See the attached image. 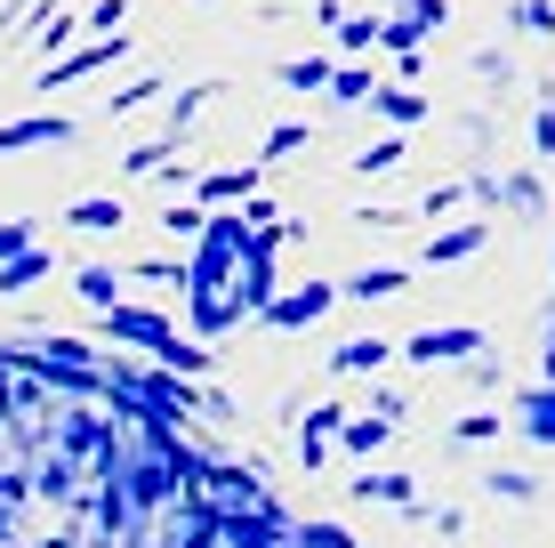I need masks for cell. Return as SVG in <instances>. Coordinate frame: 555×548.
<instances>
[{
  "mask_svg": "<svg viewBox=\"0 0 555 548\" xmlns=\"http://www.w3.org/2000/svg\"><path fill=\"white\" fill-rule=\"evenodd\" d=\"M531 145H540V154H555V105H540V122H531Z\"/></svg>",
  "mask_w": 555,
  "mask_h": 548,
  "instance_id": "37",
  "label": "cell"
},
{
  "mask_svg": "<svg viewBox=\"0 0 555 548\" xmlns=\"http://www.w3.org/2000/svg\"><path fill=\"white\" fill-rule=\"evenodd\" d=\"M427 218H443V211H459V186H427V202H418Z\"/></svg>",
  "mask_w": 555,
  "mask_h": 548,
  "instance_id": "36",
  "label": "cell"
},
{
  "mask_svg": "<svg viewBox=\"0 0 555 548\" xmlns=\"http://www.w3.org/2000/svg\"><path fill=\"white\" fill-rule=\"evenodd\" d=\"M129 211H121V194H81L65 211V226H81V234H113V226H121Z\"/></svg>",
  "mask_w": 555,
  "mask_h": 548,
  "instance_id": "14",
  "label": "cell"
},
{
  "mask_svg": "<svg viewBox=\"0 0 555 548\" xmlns=\"http://www.w3.org/2000/svg\"><path fill=\"white\" fill-rule=\"evenodd\" d=\"M218 548H291V524L274 508H218Z\"/></svg>",
  "mask_w": 555,
  "mask_h": 548,
  "instance_id": "3",
  "label": "cell"
},
{
  "mask_svg": "<svg viewBox=\"0 0 555 548\" xmlns=\"http://www.w3.org/2000/svg\"><path fill=\"white\" fill-rule=\"evenodd\" d=\"M98 331H105V347H145V355H162L169 339H178V323H169V315H153V307H105L98 315Z\"/></svg>",
  "mask_w": 555,
  "mask_h": 548,
  "instance_id": "1",
  "label": "cell"
},
{
  "mask_svg": "<svg viewBox=\"0 0 555 548\" xmlns=\"http://www.w3.org/2000/svg\"><path fill=\"white\" fill-rule=\"evenodd\" d=\"M451 436H459V444H491V436H500V411H467Z\"/></svg>",
  "mask_w": 555,
  "mask_h": 548,
  "instance_id": "30",
  "label": "cell"
},
{
  "mask_svg": "<svg viewBox=\"0 0 555 548\" xmlns=\"http://www.w3.org/2000/svg\"><path fill=\"white\" fill-rule=\"evenodd\" d=\"M73 291H81L89 298V307H121V275H113V267H81V275H73Z\"/></svg>",
  "mask_w": 555,
  "mask_h": 548,
  "instance_id": "20",
  "label": "cell"
},
{
  "mask_svg": "<svg viewBox=\"0 0 555 548\" xmlns=\"http://www.w3.org/2000/svg\"><path fill=\"white\" fill-rule=\"evenodd\" d=\"M387 355H395V339L362 331V339H347V347L331 355V371H338V380H354V371H378V364H387Z\"/></svg>",
  "mask_w": 555,
  "mask_h": 548,
  "instance_id": "12",
  "label": "cell"
},
{
  "mask_svg": "<svg viewBox=\"0 0 555 548\" xmlns=\"http://www.w3.org/2000/svg\"><path fill=\"white\" fill-rule=\"evenodd\" d=\"M129 275H138V282H178V291H185V258H138Z\"/></svg>",
  "mask_w": 555,
  "mask_h": 548,
  "instance_id": "29",
  "label": "cell"
},
{
  "mask_svg": "<svg viewBox=\"0 0 555 548\" xmlns=\"http://www.w3.org/2000/svg\"><path fill=\"white\" fill-rule=\"evenodd\" d=\"M347 420H354V404H338V395H331V404H314V411H306V436H322V444H331Z\"/></svg>",
  "mask_w": 555,
  "mask_h": 548,
  "instance_id": "27",
  "label": "cell"
},
{
  "mask_svg": "<svg viewBox=\"0 0 555 548\" xmlns=\"http://www.w3.org/2000/svg\"><path fill=\"white\" fill-rule=\"evenodd\" d=\"M298 145H306V122H282V129H266V162H274V154H298Z\"/></svg>",
  "mask_w": 555,
  "mask_h": 548,
  "instance_id": "33",
  "label": "cell"
},
{
  "mask_svg": "<svg viewBox=\"0 0 555 548\" xmlns=\"http://www.w3.org/2000/svg\"><path fill=\"white\" fill-rule=\"evenodd\" d=\"M250 194H258V162H242V169H202V186H194L202 211H225V202H250Z\"/></svg>",
  "mask_w": 555,
  "mask_h": 548,
  "instance_id": "8",
  "label": "cell"
},
{
  "mask_svg": "<svg viewBox=\"0 0 555 548\" xmlns=\"http://www.w3.org/2000/svg\"><path fill=\"white\" fill-rule=\"evenodd\" d=\"M298 548H354V533H347V524H331V517H314V524H298V533H291Z\"/></svg>",
  "mask_w": 555,
  "mask_h": 548,
  "instance_id": "26",
  "label": "cell"
},
{
  "mask_svg": "<svg viewBox=\"0 0 555 548\" xmlns=\"http://www.w3.org/2000/svg\"><path fill=\"white\" fill-rule=\"evenodd\" d=\"M491 226L500 218H467V226H443V234H427V267H459V258H475L491 242Z\"/></svg>",
  "mask_w": 555,
  "mask_h": 548,
  "instance_id": "7",
  "label": "cell"
},
{
  "mask_svg": "<svg viewBox=\"0 0 555 548\" xmlns=\"http://www.w3.org/2000/svg\"><path fill=\"white\" fill-rule=\"evenodd\" d=\"M153 98H162V81H129L121 98H113V113H138V105H153Z\"/></svg>",
  "mask_w": 555,
  "mask_h": 548,
  "instance_id": "35",
  "label": "cell"
},
{
  "mask_svg": "<svg viewBox=\"0 0 555 548\" xmlns=\"http://www.w3.org/2000/svg\"><path fill=\"white\" fill-rule=\"evenodd\" d=\"M33 251V226L25 218H0V267H9V258H25Z\"/></svg>",
  "mask_w": 555,
  "mask_h": 548,
  "instance_id": "31",
  "label": "cell"
},
{
  "mask_svg": "<svg viewBox=\"0 0 555 548\" xmlns=\"http://www.w3.org/2000/svg\"><path fill=\"white\" fill-rule=\"evenodd\" d=\"M9 411H16V387H9V371H0V420H9Z\"/></svg>",
  "mask_w": 555,
  "mask_h": 548,
  "instance_id": "38",
  "label": "cell"
},
{
  "mask_svg": "<svg viewBox=\"0 0 555 548\" xmlns=\"http://www.w3.org/2000/svg\"><path fill=\"white\" fill-rule=\"evenodd\" d=\"M403 291H411V275H403V267H387V258H378V267L338 275V298H362V307H371V298H403Z\"/></svg>",
  "mask_w": 555,
  "mask_h": 548,
  "instance_id": "9",
  "label": "cell"
},
{
  "mask_svg": "<svg viewBox=\"0 0 555 548\" xmlns=\"http://www.w3.org/2000/svg\"><path fill=\"white\" fill-rule=\"evenodd\" d=\"M331 73H338L331 56H291V65H274V81L282 89H331Z\"/></svg>",
  "mask_w": 555,
  "mask_h": 548,
  "instance_id": "18",
  "label": "cell"
},
{
  "mask_svg": "<svg viewBox=\"0 0 555 548\" xmlns=\"http://www.w3.org/2000/svg\"><path fill=\"white\" fill-rule=\"evenodd\" d=\"M202 226H209L202 202H169V211H162V234L169 242H202Z\"/></svg>",
  "mask_w": 555,
  "mask_h": 548,
  "instance_id": "21",
  "label": "cell"
},
{
  "mask_svg": "<svg viewBox=\"0 0 555 548\" xmlns=\"http://www.w3.org/2000/svg\"><path fill=\"white\" fill-rule=\"evenodd\" d=\"M515 25L524 33H555V0H515Z\"/></svg>",
  "mask_w": 555,
  "mask_h": 548,
  "instance_id": "32",
  "label": "cell"
},
{
  "mask_svg": "<svg viewBox=\"0 0 555 548\" xmlns=\"http://www.w3.org/2000/svg\"><path fill=\"white\" fill-rule=\"evenodd\" d=\"M73 122L65 113H16V122H0V154H25V145H65Z\"/></svg>",
  "mask_w": 555,
  "mask_h": 548,
  "instance_id": "6",
  "label": "cell"
},
{
  "mask_svg": "<svg viewBox=\"0 0 555 548\" xmlns=\"http://www.w3.org/2000/svg\"><path fill=\"white\" fill-rule=\"evenodd\" d=\"M403 154H411L403 138H378V145H362V154H354V169H362V178H387V169H403Z\"/></svg>",
  "mask_w": 555,
  "mask_h": 548,
  "instance_id": "23",
  "label": "cell"
},
{
  "mask_svg": "<svg viewBox=\"0 0 555 548\" xmlns=\"http://www.w3.org/2000/svg\"><path fill=\"white\" fill-rule=\"evenodd\" d=\"M194 298V339H218L225 323H234V307H225V298H209V291H185Z\"/></svg>",
  "mask_w": 555,
  "mask_h": 548,
  "instance_id": "25",
  "label": "cell"
},
{
  "mask_svg": "<svg viewBox=\"0 0 555 548\" xmlns=\"http://www.w3.org/2000/svg\"><path fill=\"white\" fill-rule=\"evenodd\" d=\"M169 154H178V145H169V138H153V145H129V154H121V169H129V178H162V169H169Z\"/></svg>",
  "mask_w": 555,
  "mask_h": 548,
  "instance_id": "24",
  "label": "cell"
},
{
  "mask_svg": "<svg viewBox=\"0 0 555 548\" xmlns=\"http://www.w3.org/2000/svg\"><path fill=\"white\" fill-rule=\"evenodd\" d=\"M49 267H56V251H49V242H33L25 258H9V267H0V291H25V282H41Z\"/></svg>",
  "mask_w": 555,
  "mask_h": 548,
  "instance_id": "19",
  "label": "cell"
},
{
  "mask_svg": "<svg viewBox=\"0 0 555 548\" xmlns=\"http://www.w3.org/2000/svg\"><path fill=\"white\" fill-rule=\"evenodd\" d=\"M121 56H129V33H121V41H89V49H73V56H56V65H41V89H65V81H81V73L121 65Z\"/></svg>",
  "mask_w": 555,
  "mask_h": 548,
  "instance_id": "5",
  "label": "cell"
},
{
  "mask_svg": "<svg viewBox=\"0 0 555 548\" xmlns=\"http://www.w3.org/2000/svg\"><path fill=\"white\" fill-rule=\"evenodd\" d=\"M354 500H395V508H411L418 484H411V476H354Z\"/></svg>",
  "mask_w": 555,
  "mask_h": 548,
  "instance_id": "22",
  "label": "cell"
},
{
  "mask_svg": "<svg viewBox=\"0 0 555 548\" xmlns=\"http://www.w3.org/2000/svg\"><path fill=\"white\" fill-rule=\"evenodd\" d=\"M540 371H547V387H555V339H547V355H540Z\"/></svg>",
  "mask_w": 555,
  "mask_h": 548,
  "instance_id": "39",
  "label": "cell"
},
{
  "mask_svg": "<svg viewBox=\"0 0 555 548\" xmlns=\"http://www.w3.org/2000/svg\"><path fill=\"white\" fill-rule=\"evenodd\" d=\"M331 307H338V282H298V291H282L258 323H266V331H306V323H322Z\"/></svg>",
  "mask_w": 555,
  "mask_h": 548,
  "instance_id": "4",
  "label": "cell"
},
{
  "mask_svg": "<svg viewBox=\"0 0 555 548\" xmlns=\"http://www.w3.org/2000/svg\"><path fill=\"white\" fill-rule=\"evenodd\" d=\"M483 493H491V500H540V484H531V476H515V468H491V476H483Z\"/></svg>",
  "mask_w": 555,
  "mask_h": 548,
  "instance_id": "28",
  "label": "cell"
},
{
  "mask_svg": "<svg viewBox=\"0 0 555 548\" xmlns=\"http://www.w3.org/2000/svg\"><path fill=\"white\" fill-rule=\"evenodd\" d=\"M387 436H395V420H387V411H354V420L338 428V444H347L354 460H371V451H387Z\"/></svg>",
  "mask_w": 555,
  "mask_h": 548,
  "instance_id": "13",
  "label": "cell"
},
{
  "mask_svg": "<svg viewBox=\"0 0 555 548\" xmlns=\"http://www.w3.org/2000/svg\"><path fill=\"white\" fill-rule=\"evenodd\" d=\"M371 41H378L371 16H347V25H338V49H371Z\"/></svg>",
  "mask_w": 555,
  "mask_h": 548,
  "instance_id": "34",
  "label": "cell"
},
{
  "mask_svg": "<svg viewBox=\"0 0 555 548\" xmlns=\"http://www.w3.org/2000/svg\"><path fill=\"white\" fill-rule=\"evenodd\" d=\"M371 105H378V113L395 122V138H403L411 122H427V113H435V98H418L411 81H378V98H371Z\"/></svg>",
  "mask_w": 555,
  "mask_h": 548,
  "instance_id": "11",
  "label": "cell"
},
{
  "mask_svg": "<svg viewBox=\"0 0 555 548\" xmlns=\"http://www.w3.org/2000/svg\"><path fill=\"white\" fill-rule=\"evenodd\" d=\"M378 98V73L371 65H338L331 73V105H371Z\"/></svg>",
  "mask_w": 555,
  "mask_h": 548,
  "instance_id": "17",
  "label": "cell"
},
{
  "mask_svg": "<svg viewBox=\"0 0 555 548\" xmlns=\"http://www.w3.org/2000/svg\"><path fill=\"white\" fill-rule=\"evenodd\" d=\"M153 364H162L169 380H209V347H202V339H169Z\"/></svg>",
  "mask_w": 555,
  "mask_h": 548,
  "instance_id": "16",
  "label": "cell"
},
{
  "mask_svg": "<svg viewBox=\"0 0 555 548\" xmlns=\"http://www.w3.org/2000/svg\"><path fill=\"white\" fill-rule=\"evenodd\" d=\"M515 411H524V436H531V444H555V387H547V380L515 395Z\"/></svg>",
  "mask_w": 555,
  "mask_h": 548,
  "instance_id": "15",
  "label": "cell"
},
{
  "mask_svg": "<svg viewBox=\"0 0 555 548\" xmlns=\"http://www.w3.org/2000/svg\"><path fill=\"white\" fill-rule=\"evenodd\" d=\"M121 493H129V508H162V500H178V484H169L162 460H138V468H121Z\"/></svg>",
  "mask_w": 555,
  "mask_h": 548,
  "instance_id": "10",
  "label": "cell"
},
{
  "mask_svg": "<svg viewBox=\"0 0 555 548\" xmlns=\"http://www.w3.org/2000/svg\"><path fill=\"white\" fill-rule=\"evenodd\" d=\"M475 347H483V331H475V323H427V331L403 339V355H411L418 371H435V364H475Z\"/></svg>",
  "mask_w": 555,
  "mask_h": 548,
  "instance_id": "2",
  "label": "cell"
}]
</instances>
